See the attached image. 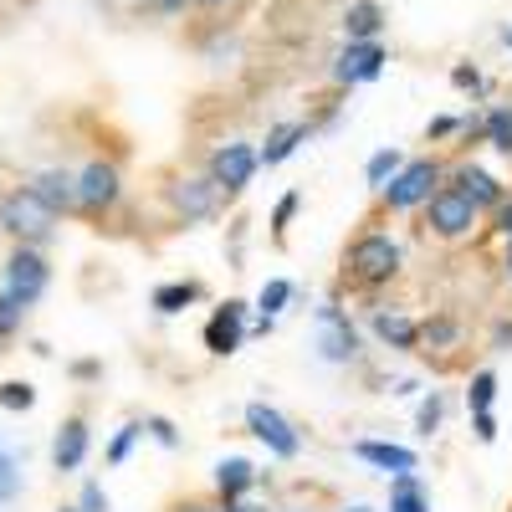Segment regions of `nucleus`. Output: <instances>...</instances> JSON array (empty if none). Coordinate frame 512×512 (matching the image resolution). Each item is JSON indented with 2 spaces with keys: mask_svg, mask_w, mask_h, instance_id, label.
<instances>
[{
  "mask_svg": "<svg viewBox=\"0 0 512 512\" xmlns=\"http://www.w3.org/2000/svg\"><path fill=\"white\" fill-rule=\"evenodd\" d=\"M507 277H512V241H507Z\"/></svg>",
  "mask_w": 512,
  "mask_h": 512,
  "instance_id": "44",
  "label": "nucleus"
},
{
  "mask_svg": "<svg viewBox=\"0 0 512 512\" xmlns=\"http://www.w3.org/2000/svg\"><path fill=\"white\" fill-rule=\"evenodd\" d=\"M118 200V169L113 164H88L77 175V205L82 210H108Z\"/></svg>",
  "mask_w": 512,
  "mask_h": 512,
  "instance_id": "10",
  "label": "nucleus"
},
{
  "mask_svg": "<svg viewBox=\"0 0 512 512\" xmlns=\"http://www.w3.org/2000/svg\"><path fill=\"white\" fill-rule=\"evenodd\" d=\"M420 333L431 338V344H451V338H456V323H425Z\"/></svg>",
  "mask_w": 512,
  "mask_h": 512,
  "instance_id": "37",
  "label": "nucleus"
},
{
  "mask_svg": "<svg viewBox=\"0 0 512 512\" xmlns=\"http://www.w3.org/2000/svg\"><path fill=\"white\" fill-rule=\"evenodd\" d=\"M62 512H77V507H62Z\"/></svg>",
  "mask_w": 512,
  "mask_h": 512,
  "instance_id": "47",
  "label": "nucleus"
},
{
  "mask_svg": "<svg viewBox=\"0 0 512 512\" xmlns=\"http://www.w3.org/2000/svg\"><path fill=\"white\" fill-rule=\"evenodd\" d=\"M195 297H200L195 282H164V287L154 292V308H159V313H185Z\"/></svg>",
  "mask_w": 512,
  "mask_h": 512,
  "instance_id": "22",
  "label": "nucleus"
},
{
  "mask_svg": "<svg viewBox=\"0 0 512 512\" xmlns=\"http://www.w3.org/2000/svg\"><path fill=\"white\" fill-rule=\"evenodd\" d=\"M154 6H159V11H175V6H185V0H154Z\"/></svg>",
  "mask_w": 512,
  "mask_h": 512,
  "instance_id": "42",
  "label": "nucleus"
},
{
  "mask_svg": "<svg viewBox=\"0 0 512 512\" xmlns=\"http://www.w3.org/2000/svg\"><path fill=\"white\" fill-rule=\"evenodd\" d=\"M466 400H472V415H477V410H492V400H497V374L482 369V374L472 379V390H466Z\"/></svg>",
  "mask_w": 512,
  "mask_h": 512,
  "instance_id": "26",
  "label": "nucleus"
},
{
  "mask_svg": "<svg viewBox=\"0 0 512 512\" xmlns=\"http://www.w3.org/2000/svg\"><path fill=\"white\" fill-rule=\"evenodd\" d=\"M297 205H303V195H297V190L277 200V216H272V231H277V236H282V231H287V221L297 216Z\"/></svg>",
  "mask_w": 512,
  "mask_h": 512,
  "instance_id": "31",
  "label": "nucleus"
},
{
  "mask_svg": "<svg viewBox=\"0 0 512 512\" xmlns=\"http://www.w3.org/2000/svg\"><path fill=\"white\" fill-rule=\"evenodd\" d=\"M251 175H256V149H251V144H221L216 159H210V180H216L226 195L246 190Z\"/></svg>",
  "mask_w": 512,
  "mask_h": 512,
  "instance_id": "8",
  "label": "nucleus"
},
{
  "mask_svg": "<svg viewBox=\"0 0 512 512\" xmlns=\"http://www.w3.org/2000/svg\"><path fill=\"white\" fill-rule=\"evenodd\" d=\"M31 195L47 200L52 210H72V205H77V180L67 175V169H47V175H36Z\"/></svg>",
  "mask_w": 512,
  "mask_h": 512,
  "instance_id": "16",
  "label": "nucleus"
},
{
  "mask_svg": "<svg viewBox=\"0 0 512 512\" xmlns=\"http://www.w3.org/2000/svg\"><path fill=\"white\" fill-rule=\"evenodd\" d=\"M77 512H108V492H103L98 482H88V487H82V502H77Z\"/></svg>",
  "mask_w": 512,
  "mask_h": 512,
  "instance_id": "33",
  "label": "nucleus"
},
{
  "mask_svg": "<svg viewBox=\"0 0 512 512\" xmlns=\"http://www.w3.org/2000/svg\"><path fill=\"white\" fill-rule=\"evenodd\" d=\"M420 431H425V436L441 431V395H431V400L420 405Z\"/></svg>",
  "mask_w": 512,
  "mask_h": 512,
  "instance_id": "34",
  "label": "nucleus"
},
{
  "mask_svg": "<svg viewBox=\"0 0 512 512\" xmlns=\"http://www.w3.org/2000/svg\"><path fill=\"white\" fill-rule=\"evenodd\" d=\"M436 180H441V169H436L431 159H415V164L395 169L390 185H379V190H384V205H390V210H415V205L431 200Z\"/></svg>",
  "mask_w": 512,
  "mask_h": 512,
  "instance_id": "3",
  "label": "nucleus"
},
{
  "mask_svg": "<svg viewBox=\"0 0 512 512\" xmlns=\"http://www.w3.org/2000/svg\"><path fill=\"white\" fill-rule=\"evenodd\" d=\"M349 272H354V282H364V287L390 282V277L400 272V246H395L390 236H379V231L359 236L354 251H349Z\"/></svg>",
  "mask_w": 512,
  "mask_h": 512,
  "instance_id": "1",
  "label": "nucleus"
},
{
  "mask_svg": "<svg viewBox=\"0 0 512 512\" xmlns=\"http://www.w3.org/2000/svg\"><path fill=\"white\" fill-rule=\"evenodd\" d=\"M47 282H52V272H47V262H41L36 251H16L11 256V267H6V292L16 297L21 308H31L41 292H47Z\"/></svg>",
  "mask_w": 512,
  "mask_h": 512,
  "instance_id": "7",
  "label": "nucleus"
},
{
  "mask_svg": "<svg viewBox=\"0 0 512 512\" xmlns=\"http://www.w3.org/2000/svg\"><path fill=\"white\" fill-rule=\"evenodd\" d=\"M144 431H149V436H154L159 446H169V451H175V446H180V431H175V425H169L164 415H154V420L144 425Z\"/></svg>",
  "mask_w": 512,
  "mask_h": 512,
  "instance_id": "30",
  "label": "nucleus"
},
{
  "mask_svg": "<svg viewBox=\"0 0 512 512\" xmlns=\"http://www.w3.org/2000/svg\"><path fill=\"white\" fill-rule=\"evenodd\" d=\"M303 139H308V123H282V128H272V134H267V149L256 154V164H282Z\"/></svg>",
  "mask_w": 512,
  "mask_h": 512,
  "instance_id": "18",
  "label": "nucleus"
},
{
  "mask_svg": "<svg viewBox=\"0 0 512 512\" xmlns=\"http://www.w3.org/2000/svg\"><path fill=\"white\" fill-rule=\"evenodd\" d=\"M384 62H390V52H384L379 41H349V52L338 57L333 77L338 82H374L384 72Z\"/></svg>",
  "mask_w": 512,
  "mask_h": 512,
  "instance_id": "9",
  "label": "nucleus"
},
{
  "mask_svg": "<svg viewBox=\"0 0 512 512\" xmlns=\"http://www.w3.org/2000/svg\"><path fill=\"white\" fill-rule=\"evenodd\" d=\"M251 482H256V466H251L246 456H231V461L216 466V492H221L226 502H241V497L251 492Z\"/></svg>",
  "mask_w": 512,
  "mask_h": 512,
  "instance_id": "17",
  "label": "nucleus"
},
{
  "mask_svg": "<svg viewBox=\"0 0 512 512\" xmlns=\"http://www.w3.org/2000/svg\"><path fill=\"white\" fill-rule=\"evenodd\" d=\"M36 405V390H31V384H0V410H31Z\"/></svg>",
  "mask_w": 512,
  "mask_h": 512,
  "instance_id": "27",
  "label": "nucleus"
},
{
  "mask_svg": "<svg viewBox=\"0 0 512 512\" xmlns=\"http://www.w3.org/2000/svg\"><path fill=\"white\" fill-rule=\"evenodd\" d=\"M52 461H57V472H77V466L88 461V425H82V420H67L62 431H57Z\"/></svg>",
  "mask_w": 512,
  "mask_h": 512,
  "instance_id": "13",
  "label": "nucleus"
},
{
  "mask_svg": "<svg viewBox=\"0 0 512 512\" xmlns=\"http://www.w3.org/2000/svg\"><path fill=\"white\" fill-rule=\"evenodd\" d=\"M502 36H507V47H512V26H507V31H502Z\"/></svg>",
  "mask_w": 512,
  "mask_h": 512,
  "instance_id": "46",
  "label": "nucleus"
},
{
  "mask_svg": "<svg viewBox=\"0 0 512 512\" xmlns=\"http://www.w3.org/2000/svg\"><path fill=\"white\" fill-rule=\"evenodd\" d=\"M344 512H374V507H364V502H354V507H344Z\"/></svg>",
  "mask_w": 512,
  "mask_h": 512,
  "instance_id": "43",
  "label": "nucleus"
},
{
  "mask_svg": "<svg viewBox=\"0 0 512 512\" xmlns=\"http://www.w3.org/2000/svg\"><path fill=\"white\" fill-rule=\"evenodd\" d=\"M446 134H456V118H436L431 123V139H446Z\"/></svg>",
  "mask_w": 512,
  "mask_h": 512,
  "instance_id": "39",
  "label": "nucleus"
},
{
  "mask_svg": "<svg viewBox=\"0 0 512 512\" xmlns=\"http://www.w3.org/2000/svg\"><path fill=\"white\" fill-rule=\"evenodd\" d=\"M497 349H512V328H502V333H497Z\"/></svg>",
  "mask_w": 512,
  "mask_h": 512,
  "instance_id": "41",
  "label": "nucleus"
},
{
  "mask_svg": "<svg viewBox=\"0 0 512 512\" xmlns=\"http://www.w3.org/2000/svg\"><path fill=\"white\" fill-rule=\"evenodd\" d=\"M379 26H384V11L374 6V0H359V6H349V16H344V36L349 41H374Z\"/></svg>",
  "mask_w": 512,
  "mask_h": 512,
  "instance_id": "20",
  "label": "nucleus"
},
{
  "mask_svg": "<svg viewBox=\"0 0 512 512\" xmlns=\"http://www.w3.org/2000/svg\"><path fill=\"white\" fill-rule=\"evenodd\" d=\"M221 512H267V507H251V502H226Z\"/></svg>",
  "mask_w": 512,
  "mask_h": 512,
  "instance_id": "40",
  "label": "nucleus"
},
{
  "mask_svg": "<svg viewBox=\"0 0 512 512\" xmlns=\"http://www.w3.org/2000/svg\"><path fill=\"white\" fill-rule=\"evenodd\" d=\"M246 431L262 441L272 456H282V461H292L297 451H303V441H297V431L272 410V405H246Z\"/></svg>",
  "mask_w": 512,
  "mask_h": 512,
  "instance_id": "5",
  "label": "nucleus"
},
{
  "mask_svg": "<svg viewBox=\"0 0 512 512\" xmlns=\"http://www.w3.org/2000/svg\"><path fill=\"white\" fill-rule=\"evenodd\" d=\"M57 221V210L47 200H36L31 190H16L0 200V226H6L11 236H47Z\"/></svg>",
  "mask_w": 512,
  "mask_h": 512,
  "instance_id": "4",
  "label": "nucleus"
},
{
  "mask_svg": "<svg viewBox=\"0 0 512 512\" xmlns=\"http://www.w3.org/2000/svg\"><path fill=\"white\" fill-rule=\"evenodd\" d=\"M400 164H405V159H400V149H379V154L369 159V169H364V180H369V185L379 190V185H384V180H390V175H395V169H400Z\"/></svg>",
  "mask_w": 512,
  "mask_h": 512,
  "instance_id": "25",
  "label": "nucleus"
},
{
  "mask_svg": "<svg viewBox=\"0 0 512 512\" xmlns=\"http://www.w3.org/2000/svg\"><path fill=\"white\" fill-rule=\"evenodd\" d=\"M456 190L472 200L477 210H482V205H502V185L487 175V169H477V164H461V169H456Z\"/></svg>",
  "mask_w": 512,
  "mask_h": 512,
  "instance_id": "15",
  "label": "nucleus"
},
{
  "mask_svg": "<svg viewBox=\"0 0 512 512\" xmlns=\"http://www.w3.org/2000/svg\"><path fill=\"white\" fill-rule=\"evenodd\" d=\"M374 333L384 338V344H390V349H415L420 344V328L410 323V318H400V313H374Z\"/></svg>",
  "mask_w": 512,
  "mask_h": 512,
  "instance_id": "19",
  "label": "nucleus"
},
{
  "mask_svg": "<svg viewBox=\"0 0 512 512\" xmlns=\"http://www.w3.org/2000/svg\"><path fill=\"white\" fill-rule=\"evenodd\" d=\"M487 139H492V149L512 154V108H492L487 113Z\"/></svg>",
  "mask_w": 512,
  "mask_h": 512,
  "instance_id": "23",
  "label": "nucleus"
},
{
  "mask_svg": "<svg viewBox=\"0 0 512 512\" xmlns=\"http://www.w3.org/2000/svg\"><path fill=\"white\" fill-rule=\"evenodd\" d=\"M190 512H221V507H190Z\"/></svg>",
  "mask_w": 512,
  "mask_h": 512,
  "instance_id": "45",
  "label": "nucleus"
},
{
  "mask_svg": "<svg viewBox=\"0 0 512 512\" xmlns=\"http://www.w3.org/2000/svg\"><path fill=\"white\" fill-rule=\"evenodd\" d=\"M497 231L512 241V200H502V205H497Z\"/></svg>",
  "mask_w": 512,
  "mask_h": 512,
  "instance_id": "38",
  "label": "nucleus"
},
{
  "mask_svg": "<svg viewBox=\"0 0 512 512\" xmlns=\"http://www.w3.org/2000/svg\"><path fill=\"white\" fill-rule=\"evenodd\" d=\"M477 441H482V446L497 441V420H492V410H477Z\"/></svg>",
  "mask_w": 512,
  "mask_h": 512,
  "instance_id": "36",
  "label": "nucleus"
},
{
  "mask_svg": "<svg viewBox=\"0 0 512 512\" xmlns=\"http://www.w3.org/2000/svg\"><path fill=\"white\" fill-rule=\"evenodd\" d=\"M318 354H323L328 364H349V359L359 354V333H354V323L338 313L333 303L318 308Z\"/></svg>",
  "mask_w": 512,
  "mask_h": 512,
  "instance_id": "6",
  "label": "nucleus"
},
{
  "mask_svg": "<svg viewBox=\"0 0 512 512\" xmlns=\"http://www.w3.org/2000/svg\"><path fill=\"white\" fill-rule=\"evenodd\" d=\"M390 512H431V502H425L415 472H395V487H390Z\"/></svg>",
  "mask_w": 512,
  "mask_h": 512,
  "instance_id": "21",
  "label": "nucleus"
},
{
  "mask_svg": "<svg viewBox=\"0 0 512 512\" xmlns=\"http://www.w3.org/2000/svg\"><path fill=\"white\" fill-rule=\"evenodd\" d=\"M139 436H144V425H139V420H134V425H123V431L113 436V446H108V461H113V466H123V461H128V451H134V441H139Z\"/></svg>",
  "mask_w": 512,
  "mask_h": 512,
  "instance_id": "28",
  "label": "nucleus"
},
{
  "mask_svg": "<svg viewBox=\"0 0 512 512\" xmlns=\"http://www.w3.org/2000/svg\"><path fill=\"white\" fill-rule=\"evenodd\" d=\"M354 456L369 461V466H379V472H390V477H395V472H415V451L390 446V441H359Z\"/></svg>",
  "mask_w": 512,
  "mask_h": 512,
  "instance_id": "14",
  "label": "nucleus"
},
{
  "mask_svg": "<svg viewBox=\"0 0 512 512\" xmlns=\"http://www.w3.org/2000/svg\"><path fill=\"white\" fill-rule=\"evenodd\" d=\"M21 313H26V308L16 303V297H11V292H0V333H11V328L21 323Z\"/></svg>",
  "mask_w": 512,
  "mask_h": 512,
  "instance_id": "32",
  "label": "nucleus"
},
{
  "mask_svg": "<svg viewBox=\"0 0 512 512\" xmlns=\"http://www.w3.org/2000/svg\"><path fill=\"white\" fill-rule=\"evenodd\" d=\"M287 297H292V282L272 277V282L262 287V297H256V308H262V318H277V313L287 308Z\"/></svg>",
  "mask_w": 512,
  "mask_h": 512,
  "instance_id": "24",
  "label": "nucleus"
},
{
  "mask_svg": "<svg viewBox=\"0 0 512 512\" xmlns=\"http://www.w3.org/2000/svg\"><path fill=\"white\" fill-rule=\"evenodd\" d=\"M21 492V472H16V456L0 451V502H11Z\"/></svg>",
  "mask_w": 512,
  "mask_h": 512,
  "instance_id": "29",
  "label": "nucleus"
},
{
  "mask_svg": "<svg viewBox=\"0 0 512 512\" xmlns=\"http://www.w3.org/2000/svg\"><path fill=\"white\" fill-rule=\"evenodd\" d=\"M425 226H431L436 236H446V241L472 236V226H477V205L466 200L456 185H451V190H431V200H425Z\"/></svg>",
  "mask_w": 512,
  "mask_h": 512,
  "instance_id": "2",
  "label": "nucleus"
},
{
  "mask_svg": "<svg viewBox=\"0 0 512 512\" xmlns=\"http://www.w3.org/2000/svg\"><path fill=\"white\" fill-rule=\"evenodd\" d=\"M175 205H180L185 221H210L216 205H221V185L216 180H180L175 185Z\"/></svg>",
  "mask_w": 512,
  "mask_h": 512,
  "instance_id": "12",
  "label": "nucleus"
},
{
  "mask_svg": "<svg viewBox=\"0 0 512 512\" xmlns=\"http://www.w3.org/2000/svg\"><path fill=\"white\" fill-rule=\"evenodd\" d=\"M241 313H246V303H226V308H216V318L205 323V349H210V354H236V349L246 344Z\"/></svg>",
  "mask_w": 512,
  "mask_h": 512,
  "instance_id": "11",
  "label": "nucleus"
},
{
  "mask_svg": "<svg viewBox=\"0 0 512 512\" xmlns=\"http://www.w3.org/2000/svg\"><path fill=\"white\" fill-rule=\"evenodd\" d=\"M451 82H456L461 93H482V72H477V67H456Z\"/></svg>",
  "mask_w": 512,
  "mask_h": 512,
  "instance_id": "35",
  "label": "nucleus"
}]
</instances>
